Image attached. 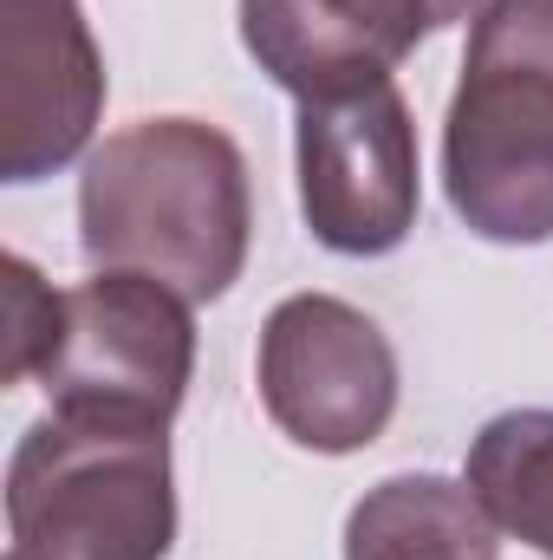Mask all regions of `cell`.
<instances>
[{
	"label": "cell",
	"instance_id": "2",
	"mask_svg": "<svg viewBox=\"0 0 553 560\" xmlns=\"http://www.w3.org/2000/svg\"><path fill=\"white\" fill-rule=\"evenodd\" d=\"M443 196L495 248L553 242V0H482L443 118Z\"/></svg>",
	"mask_w": 553,
	"mask_h": 560
},
{
	"label": "cell",
	"instance_id": "12",
	"mask_svg": "<svg viewBox=\"0 0 553 560\" xmlns=\"http://www.w3.org/2000/svg\"><path fill=\"white\" fill-rule=\"evenodd\" d=\"M475 7H482V0H423V13L436 20V33L456 26V20H475Z\"/></svg>",
	"mask_w": 553,
	"mask_h": 560
},
{
	"label": "cell",
	"instance_id": "3",
	"mask_svg": "<svg viewBox=\"0 0 553 560\" xmlns=\"http://www.w3.org/2000/svg\"><path fill=\"white\" fill-rule=\"evenodd\" d=\"M7 535L20 560H169V423L59 405L33 418L7 463Z\"/></svg>",
	"mask_w": 553,
	"mask_h": 560
},
{
	"label": "cell",
	"instance_id": "7",
	"mask_svg": "<svg viewBox=\"0 0 553 560\" xmlns=\"http://www.w3.org/2000/svg\"><path fill=\"white\" fill-rule=\"evenodd\" d=\"M105 52L79 0H0V183L26 189L92 156Z\"/></svg>",
	"mask_w": 553,
	"mask_h": 560
},
{
	"label": "cell",
	"instance_id": "10",
	"mask_svg": "<svg viewBox=\"0 0 553 560\" xmlns=\"http://www.w3.org/2000/svg\"><path fill=\"white\" fill-rule=\"evenodd\" d=\"M462 482L482 495L495 528L553 560V411H502L475 430Z\"/></svg>",
	"mask_w": 553,
	"mask_h": 560
},
{
	"label": "cell",
	"instance_id": "1",
	"mask_svg": "<svg viewBox=\"0 0 553 560\" xmlns=\"http://www.w3.org/2000/svg\"><path fill=\"white\" fill-rule=\"evenodd\" d=\"M248 156L209 118H138L92 143L79 176V248L98 275H143L189 306L248 268Z\"/></svg>",
	"mask_w": 553,
	"mask_h": 560
},
{
	"label": "cell",
	"instance_id": "9",
	"mask_svg": "<svg viewBox=\"0 0 553 560\" xmlns=\"http://www.w3.org/2000/svg\"><path fill=\"white\" fill-rule=\"evenodd\" d=\"M502 528L456 476H385L345 515V560H502Z\"/></svg>",
	"mask_w": 553,
	"mask_h": 560
},
{
	"label": "cell",
	"instance_id": "4",
	"mask_svg": "<svg viewBox=\"0 0 553 560\" xmlns=\"http://www.w3.org/2000/svg\"><path fill=\"white\" fill-rule=\"evenodd\" d=\"M261 411L313 456L372 450L398 418V352L385 326L339 293H286L255 352Z\"/></svg>",
	"mask_w": 553,
	"mask_h": 560
},
{
	"label": "cell",
	"instance_id": "5",
	"mask_svg": "<svg viewBox=\"0 0 553 560\" xmlns=\"http://www.w3.org/2000/svg\"><path fill=\"white\" fill-rule=\"evenodd\" d=\"M293 163H299V215L319 248L378 261L411 242L423 209V156L398 79L299 105Z\"/></svg>",
	"mask_w": 553,
	"mask_h": 560
},
{
	"label": "cell",
	"instance_id": "8",
	"mask_svg": "<svg viewBox=\"0 0 553 560\" xmlns=\"http://www.w3.org/2000/svg\"><path fill=\"white\" fill-rule=\"evenodd\" d=\"M430 33L423 0H242L248 59L299 105L385 85Z\"/></svg>",
	"mask_w": 553,
	"mask_h": 560
},
{
	"label": "cell",
	"instance_id": "13",
	"mask_svg": "<svg viewBox=\"0 0 553 560\" xmlns=\"http://www.w3.org/2000/svg\"><path fill=\"white\" fill-rule=\"evenodd\" d=\"M7 560H20V555H7Z\"/></svg>",
	"mask_w": 553,
	"mask_h": 560
},
{
	"label": "cell",
	"instance_id": "11",
	"mask_svg": "<svg viewBox=\"0 0 553 560\" xmlns=\"http://www.w3.org/2000/svg\"><path fill=\"white\" fill-rule=\"evenodd\" d=\"M59 319H66V293L39 275L26 255L0 261V385H26L46 372L52 346H59Z\"/></svg>",
	"mask_w": 553,
	"mask_h": 560
},
{
	"label": "cell",
	"instance_id": "6",
	"mask_svg": "<svg viewBox=\"0 0 553 560\" xmlns=\"http://www.w3.org/2000/svg\"><path fill=\"white\" fill-rule=\"evenodd\" d=\"M196 378V313L176 287L92 275L66 287L59 346L39 372L59 411H118L169 423Z\"/></svg>",
	"mask_w": 553,
	"mask_h": 560
}]
</instances>
